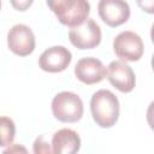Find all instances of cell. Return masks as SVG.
Here are the masks:
<instances>
[{
  "label": "cell",
  "instance_id": "6",
  "mask_svg": "<svg viewBox=\"0 0 154 154\" xmlns=\"http://www.w3.org/2000/svg\"><path fill=\"white\" fill-rule=\"evenodd\" d=\"M35 35L25 24H16L7 32V46L19 57H26L35 49Z\"/></svg>",
  "mask_w": 154,
  "mask_h": 154
},
{
  "label": "cell",
  "instance_id": "1",
  "mask_svg": "<svg viewBox=\"0 0 154 154\" xmlns=\"http://www.w3.org/2000/svg\"><path fill=\"white\" fill-rule=\"evenodd\" d=\"M90 111L94 122L100 128H111L119 118L118 97L111 90L100 89L91 96Z\"/></svg>",
  "mask_w": 154,
  "mask_h": 154
},
{
  "label": "cell",
  "instance_id": "8",
  "mask_svg": "<svg viewBox=\"0 0 154 154\" xmlns=\"http://www.w3.org/2000/svg\"><path fill=\"white\" fill-rule=\"evenodd\" d=\"M72 60L71 52L64 46H53L47 48L38 58V66L41 70L51 73L61 72L67 69Z\"/></svg>",
  "mask_w": 154,
  "mask_h": 154
},
{
  "label": "cell",
  "instance_id": "11",
  "mask_svg": "<svg viewBox=\"0 0 154 154\" xmlns=\"http://www.w3.org/2000/svg\"><path fill=\"white\" fill-rule=\"evenodd\" d=\"M81 148V138L78 134L69 128H63L54 132L52 137V153L55 154H75Z\"/></svg>",
  "mask_w": 154,
  "mask_h": 154
},
{
  "label": "cell",
  "instance_id": "9",
  "mask_svg": "<svg viewBox=\"0 0 154 154\" xmlns=\"http://www.w3.org/2000/svg\"><path fill=\"white\" fill-rule=\"evenodd\" d=\"M107 78L111 84L122 93H130L136 84V77L132 69L123 60L111 61L107 66Z\"/></svg>",
  "mask_w": 154,
  "mask_h": 154
},
{
  "label": "cell",
  "instance_id": "16",
  "mask_svg": "<svg viewBox=\"0 0 154 154\" xmlns=\"http://www.w3.org/2000/svg\"><path fill=\"white\" fill-rule=\"evenodd\" d=\"M0 7H1V0H0Z\"/></svg>",
  "mask_w": 154,
  "mask_h": 154
},
{
  "label": "cell",
  "instance_id": "10",
  "mask_svg": "<svg viewBox=\"0 0 154 154\" xmlns=\"http://www.w3.org/2000/svg\"><path fill=\"white\" fill-rule=\"evenodd\" d=\"M75 75L82 83L90 85L101 82L107 75V69L103 66L101 60L87 57L77 61L75 66Z\"/></svg>",
  "mask_w": 154,
  "mask_h": 154
},
{
  "label": "cell",
  "instance_id": "14",
  "mask_svg": "<svg viewBox=\"0 0 154 154\" xmlns=\"http://www.w3.org/2000/svg\"><path fill=\"white\" fill-rule=\"evenodd\" d=\"M10 1H11L12 7L20 12L26 11L34 2V0H10Z\"/></svg>",
  "mask_w": 154,
  "mask_h": 154
},
{
  "label": "cell",
  "instance_id": "3",
  "mask_svg": "<svg viewBox=\"0 0 154 154\" xmlns=\"http://www.w3.org/2000/svg\"><path fill=\"white\" fill-rule=\"evenodd\" d=\"M52 113L63 123H76L83 117V102L72 91L58 93L52 100Z\"/></svg>",
  "mask_w": 154,
  "mask_h": 154
},
{
  "label": "cell",
  "instance_id": "7",
  "mask_svg": "<svg viewBox=\"0 0 154 154\" xmlns=\"http://www.w3.org/2000/svg\"><path fill=\"white\" fill-rule=\"evenodd\" d=\"M97 12L102 22L111 28L119 26L130 18V7L125 0H100Z\"/></svg>",
  "mask_w": 154,
  "mask_h": 154
},
{
  "label": "cell",
  "instance_id": "13",
  "mask_svg": "<svg viewBox=\"0 0 154 154\" xmlns=\"http://www.w3.org/2000/svg\"><path fill=\"white\" fill-rule=\"evenodd\" d=\"M34 153H52V149L49 148V143L45 141L43 136H40L34 142Z\"/></svg>",
  "mask_w": 154,
  "mask_h": 154
},
{
  "label": "cell",
  "instance_id": "4",
  "mask_svg": "<svg viewBox=\"0 0 154 154\" xmlns=\"http://www.w3.org/2000/svg\"><path fill=\"white\" fill-rule=\"evenodd\" d=\"M113 51L118 58L125 61H137L143 55L144 46L140 35L126 30L119 32L114 37Z\"/></svg>",
  "mask_w": 154,
  "mask_h": 154
},
{
  "label": "cell",
  "instance_id": "15",
  "mask_svg": "<svg viewBox=\"0 0 154 154\" xmlns=\"http://www.w3.org/2000/svg\"><path fill=\"white\" fill-rule=\"evenodd\" d=\"M140 8L149 14L154 12V0H136Z\"/></svg>",
  "mask_w": 154,
  "mask_h": 154
},
{
  "label": "cell",
  "instance_id": "2",
  "mask_svg": "<svg viewBox=\"0 0 154 154\" xmlns=\"http://www.w3.org/2000/svg\"><path fill=\"white\" fill-rule=\"evenodd\" d=\"M47 6L61 24L70 28L82 24L90 13L88 0H47Z\"/></svg>",
  "mask_w": 154,
  "mask_h": 154
},
{
  "label": "cell",
  "instance_id": "5",
  "mask_svg": "<svg viewBox=\"0 0 154 154\" xmlns=\"http://www.w3.org/2000/svg\"><path fill=\"white\" fill-rule=\"evenodd\" d=\"M69 38L78 49H91L101 42V29L94 19L87 18L82 24L70 29Z\"/></svg>",
  "mask_w": 154,
  "mask_h": 154
},
{
  "label": "cell",
  "instance_id": "12",
  "mask_svg": "<svg viewBox=\"0 0 154 154\" xmlns=\"http://www.w3.org/2000/svg\"><path fill=\"white\" fill-rule=\"evenodd\" d=\"M16 136L14 122L8 117H0V147H8Z\"/></svg>",
  "mask_w": 154,
  "mask_h": 154
}]
</instances>
